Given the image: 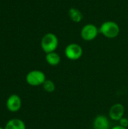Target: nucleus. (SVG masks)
<instances>
[{"label": "nucleus", "instance_id": "nucleus-1", "mask_svg": "<svg viewBox=\"0 0 128 129\" xmlns=\"http://www.w3.org/2000/svg\"><path fill=\"white\" fill-rule=\"evenodd\" d=\"M100 33L108 39L116 38L120 33V27L118 24L112 20L103 22L99 28Z\"/></svg>", "mask_w": 128, "mask_h": 129}, {"label": "nucleus", "instance_id": "nucleus-2", "mask_svg": "<svg viewBox=\"0 0 128 129\" xmlns=\"http://www.w3.org/2000/svg\"><path fill=\"white\" fill-rule=\"evenodd\" d=\"M59 44V40L57 36L52 33H46L41 39V49L46 53H51L55 51L57 48Z\"/></svg>", "mask_w": 128, "mask_h": 129}, {"label": "nucleus", "instance_id": "nucleus-3", "mask_svg": "<svg viewBox=\"0 0 128 129\" xmlns=\"http://www.w3.org/2000/svg\"><path fill=\"white\" fill-rule=\"evenodd\" d=\"M45 80V74L41 70H32L29 72L26 76V81L31 86H38L43 85Z\"/></svg>", "mask_w": 128, "mask_h": 129}, {"label": "nucleus", "instance_id": "nucleus-4", "mask_svg": "<svg viewBox=\"0 0 128 129\" xmlns=\"http://www.w3.org/2000/svg\"><path fill=\"white\" fill-rule=\"evenodd\" d=\"M65 56L70 60H77L80 59L83 54V49L81 46L77 43L69 44L64 51Z\"/></svg>", "mask_w": 128, "mask_h": 129}, {"label": "nucleus", "instance_id": "nucleus-5", "mask_svg": "<svg viewBox=\"0 0 128 129\" xmlns=\"http://www.w3.org/2000/svg\"><path fill=\"white\" fill-rule=\"evenodd\" d=\"M99 33L100 30L96 25L93 23H88L82 27L81 30V36L83 40L89 42L95 39Z\"/></svg>", "mask_w": 128, "mask_h": 129}, {"label": "nucleus", "instance_id": "nucleus-6", "mask_svg": "<svg viewBox=\"0 0 128 129\" xmlns=\"http://www.w3.org/2000/svg\"><path fill=\"white\" fill-rule=\"evenodd\" d=\"M22 106L21 98L17 94H11L8 97L6 101L7 109L11 113H16L19 111Z\"/></svg>", "mask_w": 128, "mask_h": 129}, {"label": "nucleus", "instance_id": "nucleus-7", "mask_svg": "<svg viewBox=\"0 0 128 129\" xmlns=\"http://www.w3.org/2000/svg\"><path fill=\"white\" fill-rule=\"evenodd\" d=\"M124 107L121 104H115L112 105L109 110V117L114 121H119L121 118L124 117Z\"/></svg>", "mask_w": 128, "mask_h": 129}, {"label": "nucleus", "instance_id": "nucleus-8", "mask_svg": "<svg viewBox=\"0 0 128 129\" xmlns=\"http://www.w3.org/2000/svg\"><path fill=\"white\" fill-rule=\"evenodd\" d=\"M93 125L94 129H109V122L106 116L99 115L94 119Z\"/></svg>", "mask_w": 128, "mask_h": 129}, {"label": "nucleus", "instance_id": "nucleus-9", "mask_svg": "<svg viewBox=\"0 0 128 129\" xmlns=\"http://www.w3.org/2000/svg\"><path fill=\"white\" fill-rule=\"evenodd\" d=\"M5 129H26V125L20 119H12L6 123Z\"/></svg>", "mask_w": 128, "mask_h": 129}, {"label": "nucleus", "instance_id": "nucleus-10", "mask_svg": "<svg viewBox=\"0 0 128 129\" xmlns=\"http://www.w3.org/2000/svg\"><path fill=\"white\" fill-rule=\"evenodd\" d=\"M45 60L47 63L51 66H57L61 61L60 56L55 51L46 54Z\"/></svg>", "mask_w": 128, "mask_h": 129}, {"label": "nucleus", "instance_id": "nucleus-11", "mask_svg": "<svg viewBox=\"0 0 128 129\" xmlns=\"http://www.w3.org/2000/svg\"><path fill=\"white\" fill-rule=\"evenodd\" d=\"M68 14L70 19L75 23H79L83 19V14L81 11L76 8H71L69 10Z\"/></svg>", "mask_w": 128, "mask_h": 129}, {"label": "nucleus", "instance_id": "nucleus-12", "mask_svg": "<svg viewBox=\"0 0 128 129\" xmlns=\"http://www.w3.org/2000/svg\"><path fill=\"white\" fill-rule=\"evenodd\" d=\"M42 86H43L44 90L48 93H52L56 89V85H55L54 82L50 79H46L45 82L43 83Z\"/></svg>", "mask_w": 128, "mask_h": 129}, {"label": "nucleus", "instance_id": "nucleus-13", "mask_svg": "<svg viewBox=\"0 0 128 129\" xmlns=\"http://www.w3.org/2000/svg\"><path fill=\"white\" fill-rule=\"evenodd\" d=\"M119 122H120V125H121L124 128H127L128 126V119L125 118V117L121 118L119 120Z\"/></svg>", "mask_w": 128, "mask_h": 129}, {"label": "nucleus", "instance_id": "nucleus-14", "mask_svg": "<svg viewBox=\"0 0 128 129\" xmlns=\"http://www.w3.org/2000/svg\"><path fill=\"white\" fill-rule=\"evenodd\" d=\"M112 129H127V128H124V127L119 125H116V126L113 127Z\"/></svg>", "mask_w": 128, "mask_h": 129}, {"label": "nucleus", "instance_id": "nucleus-15", "mask_svg": "<svg viewBox=\"0 0 128 129\" xmlns=\"http://www.w3.org/2000/svg\"><path fill=\"white\" fill-rule=\"evenodd\" d=\"M0 129H5V128H2V127H1V126H0Z\"/></svg>", "mask_w": 128, "mask_h": 129}]
</instances>
